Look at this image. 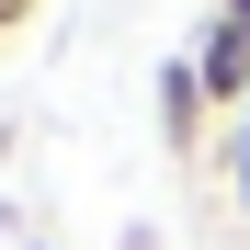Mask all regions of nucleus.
Segmentation results:
<instances>
[{
	"mask_svg": "<svg viewBox=\"0 0 250 250\" xmlns=\"http://www.w3.org/2000/svg\"><path fill=\"white\" fill-rule=\"evenodd\" d=\"M239 216H250V103H239Z\"/></svg>",
	"mask_w": 250,
	"mask_h": 250,
	"instance_id": "7ed1b4c3",
	"label": "nucleus"
},
{
	"mask_svg": "<svg viewBox=\"0 0 250 250\" xmlns=\"http://www.w3.org/2000/svg\"><path fill=\"white\" fill-rule=\"evenodd\" d=\"M159 137H171V148H193V137H205V80H193V57L159 68Z\"/></svg>",
	"mask_w": 250,
	"mask_h": 250,
	"instance_id": "f03ea898",
	"label": "nucleus"
},
{
	"mask_svg": "<svg viewBox=\"0 0 250 250\" xmlns=\"http://www.w3.org/2000/svg\"><path fill=\"white\" fill-rule=\"evenodd\" d=\"M216 12H228V23H239V34H250V0H216Z\"/></svg>",
	"mask_w": 250,
	"mask_h": 250,
	"instance_id": "39448f33",
	"label": "nucleus"
},
{
	"mask_svg": "<svg viewBox=\"0 0 250 250\" xmlns=\"http://www.w3.org/2000/svg\"><path fill=\"white\" fill-rule=\"evenodd\" d=\"M23 12H34V0H0V34H12V23H23Z\"/></svg>",
	"mask_w": 250,
	"mask_h": 250,
	"instance_id": "20e7f679",
	"label": "nucleus"
},
{
	"mask_svg": "<svg viewBox=\"0 0 250 250\" xmlns=\"http://www.w3.org/2000/svg\"><path fill=\"white\" fill-rule=\"evenodd\" d=\"M182 57H193V80H205V114H216V103L239 114V103H250V34H239L228 12H205V34H193Z\"/></svg>",
	"mask_w": 250,
	"mask_h": 250,
	"instance_id": "f257e3e1",
	"label": "nucleus"
}]
</instances>
